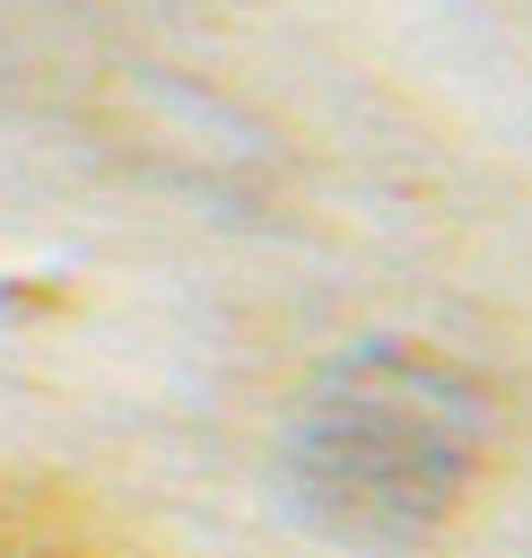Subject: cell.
Here are the masks:
<instances>
[{
    "label": "cell",
    "instance_id": "1",
    "mask_svg": "<svg viewBox=\"0 0 532 558\" xmlns=\"http://www.w3.org/2000/svg\"><path fill=\"white\" fill-rule=\"evenodd\" d=\"M488 453H497V392L419 340L349 349L340 366L314 375L288 427L305 506L358 541L436 532L480 488Z\"/></svg>",
    "mask_w": 532,
    "mask_h": 558
}]
</instances>
